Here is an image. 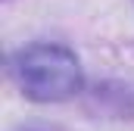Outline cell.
<instances>
[{
	"mask_svg": "<svg viewBox=\"0 0 134 131\" xmlns=\"http://www.w3.org/2000/svg\"><path fill=\"white\" fill-rule=\"evenodd\" d=\"M9 72L22 94L37 103H59L81 91L78 56L59 44H31L19 50L9 63Z\"/></svg>",
	"mask_w": 134,
	"mask_h": 131,
	"instance_id": "cell-1",
	"label": "cell"
}]
</instances>
